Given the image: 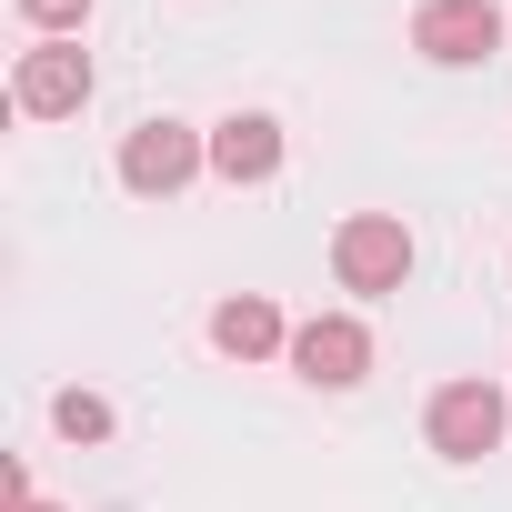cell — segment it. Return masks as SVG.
Wrapping results in <instances>:
<instances>
[{
	"label": "cell",
	"instance_id": "cell-10",
	"mask_svg": "<svg viewBox=\"0 0 512 512\" xmlns=\"http://www.w3.org/2000/svg\"><path fill=\"white\" fill-rule=\"evenodd\" d=\"M21 21H31L41 41H71V31L91 21V0H21Z\"/></svg>",
	"mask_w": 512,
	"mask_h": 512
},
{
	"label": "cell",
	"instance_id": "cell-3",
	"mask_svg": "<svg viewBox=\"0 0 512 512\" xmlns=\"http://www.w3.org/2000/svg\"><path fill=\"white\" fill-rule=\"evenodd\" d=\"M412 51L442 61V71H472V61L502 51V11H492V0H422V11H412Z\"/></svg>",
	"mask_w": 512,
	"mask_h": 512
},
{
	"label": "cell",
	"instance_id": "cell-7",
	"mask_svg": "<svg viewBox=\"0 0 512 512\" xmlns=\"http://www.w3.org/2000/svg\"><path fill=\"white\" fill-rule=\"evenodd\" d=\"M211 352H231V362H272V352H292V322H282V302H262V292H231V302L211 312Z\"/></svg>",
	"mask_w": 512,
	"mask_h": 512
},
{
	"label": "cell",
	"instance_id": "cell-5",
	"mask_svg": "<svg viewBox=\"0 0 512 512\" xmlns=\"http://www.w3.org/2000/svg\"><path fill=\"white\" fill-rule=\"evenodd\" d=\"M422 432H432L442 462H482V452H502V392L492 382H442L432 412H422Z\"/></svg>",
	"mask_w": 512,
	"mask_h": 512
},
{
	"label": "cell",
	"instance_id": "cell-8",
	"mask_svg": "<svg viewBox=\"0 0 512 512\" xmlns=\"http://www.w3.org/2000/svg\"><path fill=\"white\" fill-rule=\"evenodd\" d=\"M211 171H221V181H272V171H282V121H272V111H231V121L211 131Z\"/></svg>",
	"mask_w": 512,
	"mask_h": 512
},
{
	"label": "cell",
	"instance_id": "cell-11",
	"mask_svg": "<svg viewBox=\"0 0 512 512\" xmlns=\"http://www.w3.org/2000/svg\"><path fill=\"white\" fill-rule=\"evenodd\" d=\"M21 512H61V502H21Z\"/></svg>",
	"mask_w": 512,
	"mask_h": 512
},
{
	"label": "cell",
	"instance_id": "cell-1",
	"mask_svg": "<svg viewBox=\"0 0 512 512\" xmlns=\"http://www.w3.org/2000/svg\"><path fill=\"white\" fill-rule=\"evenodd\" d=\"M332 272H342V292H402V282H412V231H402V211H352V221L332 231Z\"/></svg>",
	"mask_w": 512,
	"mask_h": 512
},
{
	"label": "cell",
	"instance_id": "cell-9",
	"mask_svg": "<svg viewBox=\"0 0 512 512\" xmlns=\"http://www.w3.org/2000/svg\"><path fill=\"white\" fill-rule=\"evenodd\" d=\"M51 422H61L71 442H111V402H101V392H61V402H51Z\"/></svg>",
	"mask_w": 512,
	"mask_h": 512
},
{
	"label": "cell",
	"instance_id": "cell-4",
	"mask_svg": "<svg viewBox=\"0 0 512 512\" xmlns=\"http://www.w3.org/2000/svg\"><path fill=\"white\" fill-rule=\"evenodd\" d=\"M11 101H21V121H71V111L91 101V51H81V41H41V51H21Z\"/></svg>",
	"mask_w": 512,
	"mask_h": 512
},
{
	"label": "cell",
	"instance_id": "cell-6",
	"mask_svg": "<svg viewBox=\"0 0 512 512\" xmlns=\"http://www.w3.org/2000/svg\"><path fill=\"white\" fill-rule=\"evenodd\" d=\"M292 372H302L312 392H352V382L372 372V332H362L352 312H322V322L292 332Z\"/></svg>",
	"mask_w": 512,
	"mask_h": 512
},
{
	"label": "cell",
	"instance_id": "cell-2",
	"mask_svg": "<svg viewBox=\"0 0 512 512\" xmlns=\"http://www.w3.org/2000/svg\"><path fill=\"white\" fill-rule=\"evenodd\" d=\"M191 171H211V141H201L191 121H141V131L121 141V181H131L141 201H171Z\"/></svg>",
	"mask_w": 512,
	"mask_h": 512
}]
</instances>
